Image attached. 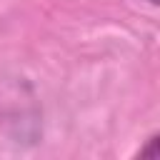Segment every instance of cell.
Here are the masks:
<instances>
[{
  "label": "cell",
  "instance_id": "2",
  "mask_svg": "<svg viewBox=\"0 0 160 160\" xmlns=\"http://www.w3.org/2000/svg\"><path fill=\"white\" fill-rule=\"evenodd\" d=\"M148 2H150V5H158V0H148Z\"/></svg>",
  "mask_w": 160,
  "mask_h": 160
},
{
  "label": "cell",
  "instance_id": "1",
  "mask_svg": "<svg viewBox=\"0 0 160 160\" xmlns=\"http://www.w3.org/2000/svg\"><path fill=\"white\" fill-rule=\"evenodd\" d=\"M158 152H160V138L152 135V138L148 140V145L140 150V158H158Z\"/></svg>",
  "mask_w": 160,
  "mask_h": 160
}]
</instances>
